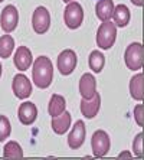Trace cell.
Here are the masks:
<instances>
[{
    "label": "cell",
    "mask_w": 144,
    "mask_h": 160,
    "mask_svg": "<svg viewBox=\"0 0 144 160\" xmlns=\"http://www.w3.org/2000/svg\"><path fill=\"white\" fill-rule=\"evenodd\" d=\"M32 81L41 89H46L51 87L53 81V65L48 56H37L32 67Z\"/></svg>",
    "instance_id": "1"
},
{
    "label": "cell",
    "mask_w": 144,
    "mask_h": 160,
    "mask_svg": "<svg viewBox=\"0 0 144 160\" xmlns=\"http://www.w3.org/2000/svg\"><path fill=\"white\" fill-rule=\"evenodd\" d=\"M124 62L130 71H138L144 63V48L138 42H133L127 46L124 52Z\"/></svg>",
    "instance_id": "2"
},
{
    "label": "cell",
    "mask_w": 144,
    "mask_h": 160,
    "mask_svg": "<svg viewBox=\"0 0 144 160\" xmlns=\"http://www.w3.org/2000/svg\"><path fill=\"white\" fill-rule=\"evenodd\" d=\"M117 39V26L112 22H102L97 30V45L104 51L112 48Z\"/></svg>",
    "instance_id": "3"
},
{
    "label": "cell",
    "mask_w": 144,
    "mask_h": 160,
    "mask_svg": "<svg viewBox=\"0 0 144 160\" xmlns=\"http://www.w3.org/2000/svg\"><path fill=\"white\" fill-rule=\"evenodd\" d=\"M63 20L67 28L75 30L84 22V9L78 2H69L63 10Z\"/></svg>",
    "instance_id": "4"
},
{
    "label": "cell",
    "mask_w": 144,
    "mask_h": 160,
    "mask_svg": "<svg viewBox=\"0 0 144 160\" xmlns=\"http://www.w3.org/2000/svg\"><path fill=\"white\" fill-rule=\"evenodd\" d=\"M91 146H92L94 157L101 159V157L107 156V153L110 152V147H111V140H110V136L107 134V131L97 130L92 134Z\"/></svg>",
    "instance_id": "5"
},
{
    "label": "cell",
    "mask_w": 144,
    "mask_h": 160,
    "mask_svg": "<svg viewBox=\"0 0 144 160\" xmlns=\"http://www.w3.org/2000/svg\"><path fill=\"white\" fill-rule=\"evenodd\" d=\"M78 63L77 53L72 49H65L58 55V61H56V67L59 69L62 75H71L75 71Z\"/></svg>",
    "instance_id": "6"
},
{
    "label": "cell",
    "mask_w": 144,
    "mask_h": 160,
    "mask_svg": "<svg viewBox=\"0 0 144 160\" xmlns=\"http://www.w3.org/2000/svg\"><path fill=\"white\" fill-rule=\"evenodd\" d=\"M51 26V15H49V10L43 6H39L36 8V10L33 12V16H32V28L36 32L37 35H43L49 30Z\"/></svg>",
    "instance_id": "7"
},
{
    "label": "cell",
    "mask_w": 144,
    "mask_h": 160,
    "mask_svg": "<svg viewBox=\"0 0 144 160\" xmlns=\"http://www.w3.org/2000/svg\"><path fill=\"white\" fill-rule=\"evenodd\" d=\"M19 23V12L13 4H7L6 8L2 10L0 16V26L6 33H12L13 30L17 28Z\"/></svg>",
    "instance_id": "8"
},
{
    "label": "cell",
    "mask_w": 144,
    "mask_h": 160,
    "mask_svg": "<svg viewBox=\"0 0 144 160\" xmlns=\"http://www.w3.org/2000/svg\"><path fill=\"white\" fill-rule=\"evenodd\" d=\"M12 91L19 100H26L32 94V82L23 74H17L12 81Z\"/></svg>",
    "instance_id": "9"
},
{
    "label": "cell",
    "mask_w": 144,
    "mask_h": 160,
    "mask_svg": "<svg viewBox=\"0 0 144 160\" xmlns=\"http://www.w3.org/2000/svg\"><path fill=\"white\" fill-rule=\"evenodd\" d=\"M79 108L81 112L85 118H94L95 116H98V111L101 108V95L100 92H95L91 98H82L79 102Z\"/></svg>",
    "instance_id": "10"
},
{
    "label": "cell",
    "mask_w": 144,
    "mask_h": 160,
    "mask_svg": "<svg viewBox=\"0 0 144 160\" xmlns=\"http://www.w3.org/2000/svg\"><path fill=\"white\" fill-rule=\"evenodd\" d=\"M85 137H87V128H85V123L82 120H78L74 124L71 133L68 134V146L72 150H78L84 144Z\"/></svg>",
    "instance_id": "11"
},
{
    "label": "cell",
    "mask_w": 144,
    "mask_h": 160,
    "mask_svg": "<svg viewBox=\"0 0 144 160\" xmlns=\"http://www.w3.org/2000/svg\"><path fill=\"white\" fill-rule=\"evenodd\" d=\"M17 118L23 126H32L37 118V108L33 102L26 101L23 104H20L17 110Z\"/></svg>",
    "instance_id": "12"
},
{
    "label": "cell",
    "mask_w": 144,
    "mask_h": 160,
    "mask_svg": "<svg viewBox=\"0 0 144 160\" xmlns=\"http://www.w3.org/2000/svg\"><path fill=\"white\" fill-rule=\"evenodd\" d=\"M32 52L27 46H19L13 56V63L20 72L27 71L32 67Z\"/></svg>",
    "instance_id": "13"
},
{
    "label": "cell",
    "mask_w": 144,
    "mask_h": 160,
    "mask_svg": "<svg viewBox=\"0 0 144 160\" xmlns=\"http://www.w3.org/2000/svg\"><path fill=\"white\" fill-rule=\"evenodd\" d=\"M78 88H79V94L82 98H91L97 92V79L94 78V75L87 72L79 79Z\"/></svg>",
    "instance_id": "14"
},
{
    "label": "cell",
    "mask_w": 144,
    "mask_h": 160,
    "mask_svg": "<svg viewBox=\"0 0 144 160\" xmlns=\"http://www.w3.org/2000/svg\"><path fill=\"white\" fill-rule=\"evenodd\" d=\"M71 121H72V117H71V114L68 111H63L62 114H59V116L52 117V124L51 126H52L53 133L58 134V136L65 134L68 130H69Z\"/></svg>",
    "instance_id": "15"
},
{
    "label": "cell",
    "mask_w": 144,
    "mask_h": 160,
    "mask_svg": "<svg viewBox=\"0 0 144 160\" xmlns=\"http://www.w3.org/2000/svg\"><path fill=\"white\" fill-rule=\"evenodd\" d=\"M114 13V2L112 0H98L95 6V15L101 22H107Z\"/></svg>",
    "instance_id": "16"
},
{
    "label": "cell",
    "mask_w": 144,
    "mask_h": 160,
    "mask_svg": "<svg viewBox=\"0 0 144 160\" xmlns=\"http://www.w3.org/2000/svg\"><path fill=\"white\" fill-rule=\"evenodd\" d=\"M112 19H114V25H115V26L126 28L127 25L130 23V19H131L130 9L127 8L126 4H118V6H114Z\"/></svg>",
    "instance_id": "17"
},
{
    "label": "cell",
    "mask_w": 144,
    "mask_h": 160,
    "mask_svg": "<svg viewBox=\"0 0 144 160\" xmlns=\"http://www.w3.org/2000/svg\"><path fill=\"white\" fill-rule=\"evenodd\" d=\"M143 79H144V75L141 72L134 75L133 78L130 79V94L137 101H143V98H144V88H143L144 81Z\"/></svg>",
    "instance_id": "18"
},
{
    "label": "cell",
    "mask_w": 144,
    "mask_h": 160,
    "mask_svg": "<svg viewBox=\"0 0 144 160\" xmlns=\"http://www.w3.org/2000/svg\"><path fill=\"white\" fill-rule=\"evenodd\" d=\"M65 108H67V101L62 95L59 94H53L49 100V104H48V112L51 117H56L62 114L65 111Z\"/></svg>",
    "instance_id": "19"
},
{
    "label": "cell",
    "mask_w": 144,
    "mask_h": 160,
    "mask_svg": "<svg viewBox=\"0 0 144 160\" xmlns=\"http://www.w3.org/2000/svg\"><path fill=\"white\" fill-rule=\"evenodd\" d=\"M88 65L95 74H100L104 69V65H105V56L101 53V51H92L89 53Z\"/></svg>",
    "instance_id": "20"
},
{
    "label": "cell",
    "mask_w": 144,
    "mask_h": 160,
    "mask_svg": "<svg viewBox=\"0 0 144 160\" xmlns=\"http://www.w3.org/2000/svg\"><path fill=\"white\" fill-rule=\"evenodd\" d=\"M15 49V39L10 35H3L0 38V58L7 59Z\"/></svg>",
    "instance_id": "21"
},
{
    "label": "cell",
    "mask_w": 144,
    "mask_h": 160,
    "mask_svg": "<svg viewBox=\"0 0 144 160\" xmlns=\"http://www.w3.org/2000/svg\"><path fill=\"white\" fill-rule=\"evenodd\" d=\"M3 157L4 159H22L23 150L17 142H9L6 143L3 149Z\"/></svg>",
    "instance_id": "22"
},
{
    "label": "cell",
    "mask_w": 144,
    "mask_h": 160,
    "mask_svg": "<svg viewBox=\"0 0 144 160\" xmlns=\"http://www.w3.org/2000/svg\"><path fill=\"white\" fill-rule=\"evenodd\" d=\"M12 133V126L10 121L6 116H0V142H4L6 138H9Z\"/></svg>",
    "instance_id": "23"
},
{
    "label": "cell",
    "mask_w": 144,
    "mask_h": 160,
    "mask_svg": "<svg viewBox=\"0 0 144 160\" xmlns=\"http://www.w3.org/2000/svg\"><path fill=\"white\" fill-rule=\"evenodd\" d=\"M133 150L138 159H143V133H138L133 142Z\"/></svg>",
    "instance_id": "24"
},
{
    "label": "cell",
    "mask_w": 144,
    "mask_h": 160,
    "mask_svg": "<svg viewBox=\"0 0 144 160\" xmlns=\"http://www.w3.org/2000/svg\"><path fill=\"white\" fill-rule=\"evenodd\" d=\"M134 118H136V123L140 127H143V105L138 104L134 110Z\"/></svg>",
    "instance_id": "25"
},
{
    "label": "cell",
    "mask_w": 144,
    "mask_h": 160,
    "mask_svg": "<svg viewBox=\"0 0 144 160\" xmlns=\"http://www.w3.org/2000/svg\"><path fill=\"white\" fill-rule=\"evenodd\" d=\"M130 2H131V3L134 4V6H138V8H141V6H143V0H130Z\"/></svg>",
    "instance_id": "26"
},
{
    "label": "cell",
    "mask_w": 144,
    "mask_h": 160,
    "mask_svg": "<svg viewBox=\"0 0 144 160\" xmlns=\"http://www.w3.org/2000/svg\"><path fill=\"white\" fill-rule=\"evenodd\" d=\"M118 157H131V154H130V153H121Z\"/></svg>",
    "instance_id": "27"
},
{
    "label": "cell",
    "mask_w": 144,
    "mask_h": 160,
    "mask_svg": "<svg viewBox=\"0 0 144 160\" xmlns=\"http://www.w3.org/2000/svg\"><path fill=\"white\" fill-rule=\"evenodd\" d=\"M2 69H3V67H2V62H0V78H2Z\"/></svg>",
    "instance_id": "28"
},
{
    "label": "cell",
    "mask_w": 144,
    "mask_h": 160,
    "mask_svg": "<svg viewBox=\"0 0 144 160\" xmlns=\"http://www.w3.org/2000/svg\"><path fill=\"white\" fill-rule=\"evenodd\" d=\"M62 2H65V3H69V2H74V0H62Z\"/></svg>",
    "instance_id": "29"
},
{
    "label": "cell",
    "mask_w": 144,
    "mask_h": 160,
    "mask_svg": "<svg viewBox=\"0 0 144 160\" xmlns=\"http://www.w3.org/2000/svg\"><path fill=\"white\" fill-rule=\"evenodd\" d=\"M2 2H3V0H0V3H2Z\"/></svg>",
    "instance_id": "30"
}]
</instances>
